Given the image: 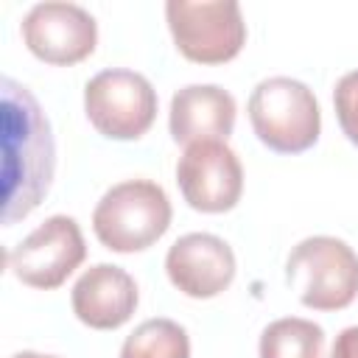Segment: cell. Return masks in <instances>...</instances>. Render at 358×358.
Segmentation results:
<instances>
[{
  "label": "cell",
  "instance_id": "obj_10",
  "mask_svg": "<svg viewBox=\"0 0 358 358\" xmlns=\"http://www.w3.org/2000/svg\"><path fill=\"white\" fill-rule=\"evenodd\" d=\"M165 271L176 291L193 299H213L235 280L232 246L210 232H190L173 241L165 255Z\"/></svg>",
  "mask_w": 358,
  "mask_h": 358
},
{
  "label": "cell",
  "instance_id": "obj_14",
  "mask_svg": "<svg viewBox=\"0 0 358 358\" xmlns=\"http://www.w3.org/2000/svg\"><path fill=\"white\" fill-rule=\"evenodd\" d=\"M120 358H190L187 330L173 319H145L126 336Z\"/></svg>",
  "mask_w": 358,
  "mask_h": 358
},
{
  "label": "cell",
  "instance_id": "obj_9",
  "mask_svg": "<svg viewBox=\"0 0 358 358\" xmlns=\"http://www.w3.org/2000/svg\"><path fill=\"white\" fill-rule=\"evenodd\" d=\"M22 42L39 62L70 67L95 50L98 22L76 3H36L22 17Z\"/></svg>",
  "mask_w": 358,
  "mask_h": 358
},
{
  "label": "cell",
  "instance_id": "obj_12",
  "mask_svg": "<svg viewBox=\"0 0 358 358\" xmlns=\"http://www.w3.org/2000/svg\"><path fill=\"white\" fill-rule=\"evenodd\" d=\"M235 98L215 84H187L171 98L168 129L182 145L227 140L235 129Z\"/></svg>",
  "mask_w": 358,
  "mask_h": 358
},
{
  "label": "cell",
  "instance_id": "obj_11",
  "mask_svg": "<svg viewBox=\"0 0 358 358\" xmlns=\"http://www.w3.org/2000/svg\"><path fill=\"white\" fill-rule=\"evenodd\" d=\"M137 282L134 277L112 263L90 266L73 285L70 305L81 324L92 330H117L126 324L137 308Z\"/></svg>",
  "mask_w": 358,
  "mask_h": 358
},
{
  "label": "cell",
  "instance_id": "obj_5",
  "mask_svg": "<svg viewBox=\"0 0 358 358\" xmlns=\"http://www.w3.org/2000/svg\"><path fill=\"white\" fill-rule=\"evenodd\" d=\"M165 20L176 50L196 64L232 62L246 45V22L235 0H168Z\"/></svg>",
  "mask_w": 358,
  "mask_h": 358
},
{
  "label": "cell",
  "instance_id": "obj_16",
  "mask_svg": "<svg viewBox=\"0 0 358 358\" xmlns=\"http://www.w3.org/2000/svg\"><path fill=\"white\" fill-rule=\"evenodd\" d=\"M330 358H358V324L355 327H344L336 336Z\"/></svg>",
  "mask_w": 358,
  "mask_h": 358
},
{
  "label": "cell",
  "instance_id": "obj_13",
  "mask_svg": "<svg viewBox=\"0 0 358 358\" xmlns=\"http://www.w3.org/2000/svg\"><path fill=\"white\" fill-rule=\"evenodd\" d=\"M324 330L299 316L271 322L260 336V358H322Z\"/></svg>",
  "mask_w": 358,
  "mask_h": 358
},
{
  "label": "cell",
  "instance_id": "obj_4",
  "mask_svg": "<svg viewBox=\"0 0 358 358\" xmlns=\"http://www.w3.org/2000/svg\"><path fill=\"white\" fill-rule=\"evenodd\" d=\"M285 280L313 310H341L358 296V255L333 235L299 241L285 260Z\"/></svg>",
  "mask_w": 358,
  "mask_h": 358
},
{
  "label": "cell",
  "instance_id": "obj_8",
  "mask_svg": "<svg viewBox=\"0 0 358 358\" xmlns=\"http://www.w3.org/2000/svg\"><path fill=\"white\" fill-rule=\"evenodd\" d=\"M182 199L199 213H227L241 201L243 168L224 140H204L185 148L176 162Z\"/></svg>",
  "mask_w": 358,
  "mask_h": 358
},
{
  "label": "cell",
  "instance_id": "obj_6",
  "mask_svg": "<svg viewBox=\"0 0 358 358\" xmlns=\"http://www.w3.org/2000/svg\"><path fill=\"white\" fill-rule=\"evenodd\" d=\"M84 112L98 134L109 140H137L157 117V90L143 73L109 67L87 81Z\"/></svg>",
  "mask_w": 358,
  "mask_h": 358
},
{
  "label": "cell",
  "instance_id": "obj_15",
  "mask_svg": "<svg viewBox=\"0 0 358 358\" xmlns=\"http://www.w3.org/2000/svg\"><path fill=\"white\" fill-rule=\"evenodd\" d=\"M333 103H336V117L341 131L352 145H358V70L338 78L333 90Z\"/></svg>",
  "mask_w": 358,
  "mask_h": 358
},
{
  "label": "cell",
  "instance_id": "obj_7",
  "mask_svg": "<svg viewBox=\"0 0 358 358\" xmlns=\"http://www.w3.org/2000/svg\"><path fill=\"white\" fill-rule=\"evenodd\" d=\"M84 257L87 246L78 221L70 215H50L28 238H22L6 260L20 282L53 291L84 263Z\"/></svg>",
  "mask_w": 358,
  "mask_h": 358
},
{
  "label": "cell",
  "instance_id": "obj_2",
  "mask_svg": "<svg viewBox=\"0 0 358 358\" xmlns=\"http://www.w3.org/2000/svg\"><path fill=\"white\" fill-rule=\"evenodd\" d=\"M168 193L151 179H126L112 185L92 210L95 238L120 255L154 246L171 227Z\"/></svg>",
  "mask_w": 358,
  "mask_h": 358
},
{
  "label": "cell",
  "instance_id": "obj_1",
  "mask_svg": "<svg viewBox=\"0 0 358 358\" xmlns=\"http://www.w3.org/2000/svg\"><path fill=\"white\" fill-rule=\"evenodd\" d=\"M56 168L50 123L36 98L3 78V224L25 218L48 193Z\"/></svg>",
  "mask_w": 358,
  "mask_h": 358
},
{
  "label": "cell",
  "instance_id": "obj_3",
  "mask_svg": "<svg viewBox=\"0 0 358 358\" xmlns=\"http://www.w3.org/2000/svg\"><path fill=\"white\" fill-rule=\"evenodd\" d=\"M249 123L266 148L277 154H302L319 140L322 112L302 81L271 76L249 95Z\"/></svg>",
  "mask_w": 358,
  "mask_h": 358
},
{
  "label": "cell",
  "instance_id": "obj_17",
  "mask_svg": "<svg viewBox=\"0 0 358 358\" xmlns=\"http://www.w3.org/2000/svg\"><path fill=\"white\" fill-rule=\"evenodd\" d=\"M11 358H59V355H45V352H31V350H22V352H17V355H11Z\"/></svg>",
  "mask_w": 358,
  "mask_h": 358
}]
</instances>
